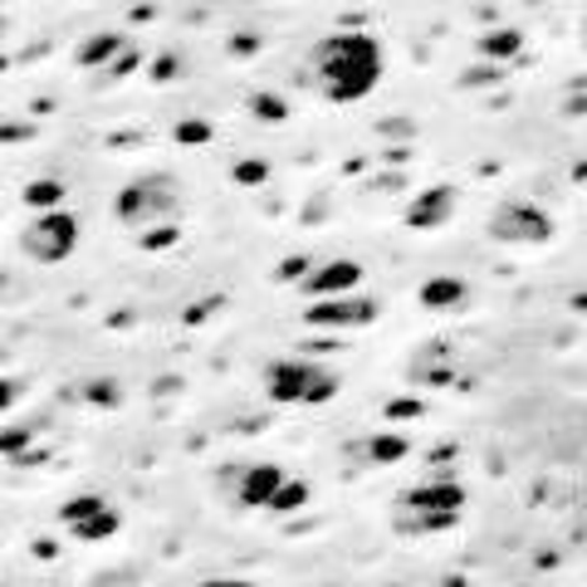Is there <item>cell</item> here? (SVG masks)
<instances>
[{"mask_svg": "<svg viewBox=\"0 0 587 587\" xmlns=\"http://www.w3.org/2000/svg\"><path fill=\"white\" fill-rule=\"evenodd\" d=\"M484 235H490L494 245H524V250H538V245H548L553 235H558V225L538 201H524V196H504L500 206L490 211V221H484Z\"/></svg>", "mask_w": 587, "mask_h": 587, "instance_id": "5b68a950", "label": "cell"}, {"mask_svg": "<svg viewBox=\"0 0 587 587\" xmlns=\"http://www.w3.org/2000/svg\"><path fill=\"white\" fill-rule=\"evenodd\" d=\"M25 206L35 211V216H44V211H60L64 206V182L60 177H40V182L25 186Z\"/></svg>", "mask_w": 587, "mask_h": 587, "instance_id": "9a60e30c", "label": "cell"}, {"mask_svg": "<svg viewBox=\"0 0 587 587\" xmlns=\"http://www.w3.org/2000/svg\"><path fill=\"white\" fill-rule=\"evenodd\" d=\"M476 50H480L484 64H510V60L524 54V30H519V25H494V30H484V35H480Z\"/></svg>", "mask_w": 587, "mask_h": 587, "instance_id": "7c38bea8", "label": "cell"}, {"mask_svg": "<svg viewBox=\"0 0 587 587\" xmlns=\"http://www.w3.org/2000/svg\"><path fill=\"white\" fill-rule=\"evenodd\" d=\"M122 44H128V35H118V30H98V35H88L74 50V64L78 70H108V64L122 54Z\"/></svg>", "mask_w": 587, "mask_h": 587, "instance_id": "8fae6325", "label": "cell"}, {"mask_svg": "<svg viewBox=\"0 0 587 587\" xmlns=\"http://www.w3.org/2000/svg\"><path fill=\"white\" fill-rule=\"evenodd\" d=\"M20 397H25V382H20V377H0V412H10Z\"/></svg>", "mask_w": 587, "mask_h": 587, "instance_id": "d4e9b609", "label": "cell"}, {"mask_svg": "<svg viewBox=\"0 0 587 587\" xmlns=\"http://www.w3.org/2000/svg\"><path fill=\"white\" fill-rule=\"evenodd\" d=\"M269 177V162H235V182L241 186H259Z\"/></svg>", "mask_w": 587, "mask_h": 587, "instance_id": "7402d4cb", "label": "cell"}, {"mask_svg": "<svg viewBox=\"0 0 587 587\" xmlns=\"http://www.w3.org/2000/svg\"><path fill=\"white\" fill-rule=\"evenodd\" d=\"M309 275V259H285V265H279V279H303Z\"/></svg>", "mask_w": 587, "mask_h": 587, "instance_id": "4316f807", "label": "cell"}, {"mask_svg": "<svg viewBox=\"0 0 587 587\" xmlns=\"http://www.w3.org/2000/svg\"><path fill=\"white\" fill-rule=\"evenodd\" d=\"M387 416H421V402H392Z\"/></svg>", "mask_w": 587, "mask_h": 587, "instance_id": "f1b7e54d", "label": "cell"}, {"mask_svg": "<svg viewBox=\"0 0 587 587\" xmlns=\"http://www.w3.org/2000/svg\"><path fill=\"white\" fill-rule=\"evenodd\" d=\"M259 118H269V122H279L285 118V104H279V94H255V104H250Z\"/></svg>", "mask_w": 587, "mask_h": 587, "instance_id": "603a6c76", "label": "cell"}, {"mask_svg": "<svg viewBox=\"0 0 587 587\" xmlns=\"http://www.w3.org/2000/svg\"><path fill=\"white\" fill-rule=\"evenodd\" d=\"M357 285H363V265L338 255V259H329V265L309 269L299 289L309 294V303H313V299H338V294H357Z\"/></svg>", "mask_w": 587, "mask_h": 587, "instance_id": "30bf717a", "label": "cell"}, {"mask_svg": "<svg viewBox=\"0 0 587 587\" xmlns=\"http://www.w3.org/2000/svg\"><path fill=\"white\" fill-rule=\"evenodd\" d=\"M309 504V484L303 480H285L275 490V500H269V514H294V510H303Z\"/></svg>", "mask_w": 587, "mask_h": 587, "instance_id": "e0dca14e", "label": "cell"}, {"mask_svg": "<svg viewBox=\"0 0 587 587\" xmlns=\"http://www.w3.org/2000/svg\"><path fill=\"white\" fill-rule=\"evenodd\" d=\"M108 510V500L98 490H84V494H70V500L60 504V524L64 529H74V524H84V519H94V514H104Z\"/></svg>", "mask_w": 587, "mask_h": 587, "instance_id": "5bb4252c", "label": "cell"}, {"mask_svg": "<svg viewBox=\"0 0 587 587\" xmlns=\"http://www.w3.org/2000/svg\"><path fill=\"white\" fill-rule=\"evenodd\" d=\"M289 476L275 466V460H255V466H231L221 470V490L231 494L241 510H269V500H275V490L285 484Z\"/></svg>", "mask_w": 587, "mask_h": 587, "instance_id": "ba28073f", "label": "cell"}, {"mask_svg": "<svg viewBox=\"0 0 587 587\" xmlns=\"http://www.w3.org/2000/svg\"><path fill=\"white\" fill-rule=\"evenodd\" d=\"M35 132V122H0V142H30Z\"/></svg>", "mask_w": 587, "mask_h": 587, "instance_id": "cb8c5ba5", "label": "cell"}, {"mask_svg": "<svg viewBox=\"0 0 587 587\" xmlns=\"http://www.w3.org/2000/svg\"><path fill=\"white\" fill-rule=\"evenodd\" d=\"M138 241H142V250H167V245H177V241H182V225H177V221L147 225V231L138 235Z\"/></svg>", "mask_w": 587, "mask_h": 587, "instance_id": "d6986e66", "label": "cell"}, {"mask_svg": "<svg viewBox=\"0 0 587 587\" xmlns=\"http://www.w3.org/2000/svg\"><path fill=\"white\" fill-rule=\"evenodd\" d=\"M138 64H142V50H138V44H122V54L108 64V70H98V78H104V84H113V78L132 74V70H138Z\"/></svg>", "mask_w": 587, "mask_h": 587, "instance_id": "44dd1931", "label": "cell"}, {"mask_svg": "<svg viewBox=\"0 0 587 587\" xmlns=\"http://www.w3.org/2000/svg\"><path fill=\"white\" fill-rule=\"evenodd\" d=\"M177 70V54H157V64H152V78H172Z\"/></svg>", "mask_w": 587, "mask_h": 587, "instance_id": "83f0119b", "label": "cell"}, {"mask_svg": "<svg viewBox=\"0 0 587 587\" xmlns=\"http://www.w3.org/2000/svg\"><path fill=\"white\" fill-rule=\"evenodd\" d=\"M460 211V191L450 186V182H436V186H426V191H416L412 201H406V225L412 231H440L450 216Z\"/></svg>", "mask_w": 587, "mask_h": 587, "instance_id": "9c48e42d", "label": "cell"}, {"mask_svg": "<svg viewBox=\"0 0 587 587\" xmlns=\"http://www.w3.org/2000/svg\"><path fill=\"white\" fill-rule=\"evenodd\" d=\"M88 402H104V406H118V382H88Z\"/></svg>", "mask_w": 587, "mask_h": 587, "instance_id": "484cf974", "label": "cell"}, {"mask_svg": "<svg viewBox=\"0 0 587 587\" xmlns=\"http://www.w3.org/2000/svg\"><path fill=\"white\" fill-rule=\"evenodd\" d=\"M0 6H6V0H0Z\"/></svg>", "mask_w": 587, "mask_h": 587, "instance_id": "1f68e13d", "label": "cell"}, {"mask_svg": "<svg viewBox=\"0 0 587 587\" xmlns=\"http://www.w3.org/2000/svg\"><path fill=\"white\" fill-rule=\"evenodd\" d=\"M0 40H6V20H0Z\"/></svg>", "mask_w": 587, "mask_h": 587, "instance_id": "4dcf8cb0", "label": "cell"}, {"mask_svg": "<svg viewBox=\"0 0 587 587\" xmlns=\"http://www.w3.org/2000/svg\"><path fill=\"white\" fill-rule=\"evenodd\" d=\"M363 450H367L372 466H397L406 450H412V440H406V436H372Z\"/></svg>", "mask_w": 587, "mask_h": 587, "instance_id": "2e32d148", "label": "cell"}, {"mask_svg": "<svg viewBox=\"0 0 587 587\" xmlns=\"http://www.w3.org/2000/svg\"><path fill=\"white\" fill-rule=\"evenodd\" d=\"M113 211H118V221L132 225V231L177 221V211H182V186H177L167 172H147V177H138V182H128L118 191Z\"/></svg>", "mask_w": 587, "mask_h": 587, "instance_id": "277c9868", "label": "cell"}, {"mask_svg": "<svg viewBox=\"0 0 587 587\" xmlns=\"http://www.w3.org/2000/svg\"><path fill=\"white\" fill-rule=\"evenodd\" d=\"M382 44L363 30H343L309 50V78L319 84L323 98L333 104H357L382 84Z\"/></svg>", "mask_w": 587, "mask_h": 587, "instance_id": "6da1fadb", "label": "cell"}, {"mask_svg": "<svg viewBox=\"0 0 587 587\" xmlns=\"http://www.w3.org/2000/svg\"><path fill=\"white\" fill-rule=\"evenodd\" d=\"M460 510H466V490L456 480H426L397 500V529L402 534H440L456 529Z\"/></svg>", "mask_w": 587, "mask_h": 587, "instance_id": "7a4b0ae2", "label": "cell"}, {"mask_svg": "<svg viewBox=\"0 0 587 587\" xmlns=\"http://www.w3.org/2000/svg\"><path fill=\"white\" fill-rule=\"evenodd\" d=\"M78 250V216L70 211H44L20 231V255H30L35 265H64Z\"/></svg>", "mask_w": 587, "mask_h": 587, "instance_id": "8992f818", "label": "cell"}, {"mask_svg": "<svg viewBox=\"0 0 587 587\" xmlns=\"http://www.w3.org/2000/svg\"><path fill=\"white\" fill-rule=\"evenodd\" d=\"M172 138L182 142V147H201V142L216 138V132H211V122H201V118H182V122L172 128Z\"/></svg>", "mask_w": 587, "mask_h": 587, "instance_id": "ffe728a7", "label": "cell"}, {"mask_svg": "<svg viewBox=\"0 0 587 587\" xmlns=\"http://www.w3.org/2000/svg\"><path fill=\"white\" fill-rule=\"evenodd\" d=\"M338 387H343V377L323 363H309V357H279L265 367V392L279 406H323L338 397Z\"/></svg>", "mask_w": 587, "mask_h": 587, "instance_id": "3957f363", "label": "cell"}, {"mask_svg": "<svg viewBox=\"0 0 587 587\" xmlns=\"http://www.w3.org/2000/svg\"><path fill=\"white\" fill-rule=\"evenodd\" d=\"M201 587H255V583H241V578H211V583H201Z\"/></svg>", "mask_w": 587, "mask_h": 587, "instance_id": "f546056e", "label": "cell"}, {"mask_svg": "<svg viewBox=\"0 0 587 587\" xmlns=\"http://www.w3.org/2000/svg\"><path fill=\"white\" fill-rule=\"evenodd\" d=\"M466 279H450V275H436L421 285V303L426 309H460L466 303Z\"/></svg>", "mask_w": 587, "mask_h": 587, "instance_id": "4fadbf2b", "label": "cell"}, {"mask_svg": "<svg viewBox=\"0 0 587 587\" xmlns=\"http://www.w3.org/2000/svg\"><path fill=\"white\" fill-rule=\"evenodd\" d=\"M382 319V299L372 294H338V299H313L303 303V323L309 329H333V333H353Z\"/></svg>", "mask_w": 587, "mask_h": 587, "instance_id": "52a82bcc", "label": "cell"}, {"mask_svg": "<svg viewBox=\"0 0 587 587\" xmlns=\"http://www.w3.org/2000/svg\"><path fill=\"white\" fill-rule=\"evenodd\" d=\"M30 436H35V426H30V421L0 426V456H6V460H20V456L30 450Z\"/></svg>", "mask_w": 587, "mask_h": 587, "instance_id": "ac0fdd59", "label": "cell"}]
</instances>
